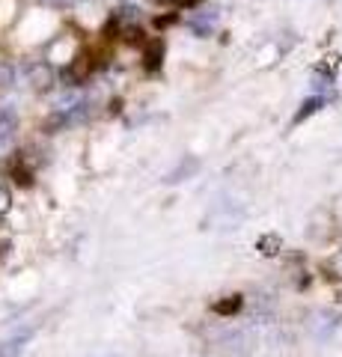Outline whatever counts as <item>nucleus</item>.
I'll return each instance as SVG.
<instances>
[{
  "instance_id": "nucleus-15",
  "label": "nucleus",
  "mask_w": 342,
  "mask_h": 357,
  "mask_svg": "<svg viewBox=\"0 0 342 357\" xmlns=\"http://www.w3.org/2000/svg\"><path fill=\"white\" fill-rule=\"evenodd\" d=\"M9 208V197H6V191H0V215Z\"/></svg>"
},
{
  "instance_id": "nucleus-1",
  "label": "nucleus",
  "mask_w": 342,
  "mask_h": 357,
  "mask_svg": "<svg viewBox=\"0 0 342 357\" xmlns=\"http://www.w3.org/2000/svg\"><path fill=\"white\" fill-rule=\"evenodd\" d=\"M86 116H90V107H86L84 102H75L69 107H60L57 114L45 122V131H63L69 126H78V122H84Z\"/></svg>"
},
{
  "instance_id": "nucleus-7",
  "label": "nucleus",
  "mask_w": 342,
  "mask_h": 357,
  "mask_svg": "<svg viewBox=\"0 0 342 357\" xmlns=\"http://www.w3.org/2000/svg\"><path fill=\"white\" fill-rule=\"evenodd\" d=\"M27 340H30V333H21V337L6 340L3 345H0V357H21V354H24Z\"/></svg>"
},
{
  "instance_id": "nucleus-11",
  "label": "nucleus",
  "mask_w": 342,
  "mask_h": 357,
  "mask_svg": "<svg viewBox=\"0 0 342 357\" xmlns=\"http://www.w3.org/2000/svg\"><path fill=\"white\" fill-rule=\"evenodd\" d=\"M256 248H259L265 256H274V253L280 250V238H277V236H262Z\"/></svg>"
},
{
  "instance_id": "nucleus-16",
  "label": "nucleus",
  "mask_w": 342,
  "mask_h": 357,
  "mask_svg": "<svg viewBox=\"0 0 342 357\" xmlns=\"http://www.w3.org/2000/svg\"><path fill=\"white\" fill-rule=\"evenodd\" d=\"M173 21H176V18H173V15H167V18H158L155 24H158V27H167V24H173Z\"/></svg>"
},
{
  "instance_id": "nucleus-13",
  "label": "nucleus",
  "mask_w": 342,
  "mask_h": 357,
  "mask_svg": "<svg viewBox=\"0 0 342 357\" xmlns=\"http://www.w3.org/2000/svg\"><path fill=\"white\" fill-rule=\"evenodd\" d=\"M125 42L128 45H146V42H143V30L140 27H128L125 30Z\"/></svg>"
},
{
  "instance_id": "nucleus-6",
  "label": "nucleus",
  "mask_w": 342,
  "mask_h": 357,
  "mask_svg": "<svg viewBox=\"0 0 342 357\" xmlns=\"http://www.w3.org/2000/svg\"><path fill=\"white\" fill-rule=\"evenodd\" d=\"M325 107V98L322 96H313V98H306V102L301 105V110L295 114V119H292V126H301V122L306 119V116H313V114H318V110Z\"/></svg>"
},
{
  "instance_id": "nucleus-17",
  "label": "nucleus",
  "mask_w": 342,
  "mask_h": 357,
  "mask_svg": "<svg viewBox=\"0 0 342 357\" xmlns=\"http://www.w3.org/2000/svg\"><path fill=\"white\" fill-rule=\"evenodd\" d=\"M158 3H167V0H158Z\"/></svg>"
},
{
  "instance_id": "nucleus-12",
  "label": "nucleus",
  "mask_w": 342,
  "mask_h": 357,
  "mask_svg": "<svg viewBox=\"0 0 342 357\" xmlns=\"http://www.w3.org/2000/svg\"><path fill=\"white\" fill-rule=\"evenodd\" d=\"M33 81H36L39 89H45L51 84V72L48 69H39V66H36V69H33Z\"/></svg>"
},
{
  "instance_id": "nucleus-9",
  "label": "nucleus",
  "mask_w": 342,
  "mask_h": 357,
  "mask_svg": "<svg viewBox=\"0 0 342 357\" xmlns=\"http://www.w3.org/2000/svg\"><path fill=\"white\" fill-rule=\"evenodd\" d=\"M196 170H200V161H196V158H187V164L182 161V164H179V167H176V170L170 173V178H167V182H182V178L194 176Z\"/></svg>"
},
{
  "instance_id": "nucleus-14",
  "label": "nucleus",
  "mask_w": 342,
  "mask_h": 357,
  "mask_svg": "<svg viewBox=\"0 0 342 357\" xmlns=\"http://www.w3.org/2000/svg\"><path fill=\"white\" fill-rule=\"evenodd\" d=\"M173 3H176V6H182V9H196V6L203 3V0H173Z\"/></svg>"
},
{
  "instance_id": "nucleus-8",
  "label": "nucleus",
  "mask_w": 342,
  "mask_h": 357,
  "mask_svg": "<svg viewBox=\"0 0 342 357\" xmlns=\"http://www.w3.org/2000/svg\"><path fill=\"white\" fill-rule=\"evenodd\" d=\"M241 304H244V301H241V295H229V298H224V301H217L215 312H217V316H235V312L241 310Z\"/></svg>"
},
{
  "instance_id": "nucleus-10",
  "label": "nucleus",
  "mask_w": 342,
  "mask_h": 357,
  "mask_svg": "<svg viewBox=\"0 0 342 357\" xmlns=\"http://www.w3.org/2000/svg\"><path fill=\"white\" fill-rule=\"evenodd\" d=\"M212 24H215V15L212 18H203V21H196V18L187 21V27H191L196 36H208V33H212Z\"/></svg>"
},
{
  "instance_id": "nucleus-5",
  "label": "nucleus",
  "mask_w": 342,
  "mask_h": 357,
  "mask_svg": "<svg viewBox=\"0 0 342 357\" xmlns=\"http://www.w3.org/2000/svg\"><path fill=\"white\" fill-rule=\"evenodd\" d=\"M9 176H13V182L21 185V188H30V185H33V170L24 164V158H21V155L15 158V164L9 167Z\"/></svg>"
},
{
  "instance_id": "nucleus-2",
  "label": "nucleus",
  "mask_w": 342,
  "mask_h": 357,
  "mask_svg": "<svg viewBox=\"0 0 342 357\" xmlns=\"http://www.w3.org/2000/svg\"><path fill=\"white\" fill-rule=\"evenodd\" d=\"M18 134V114L13 105H0V155H6Z\"/></svg>"
},
{
  "instance_id": "nucleus-4",
  "label": "nucleus",
  "mask_w": 342,
  "mask_h": 357,
  "mask_svg": "<svg viewBox=\"0 0 342 357\" xmlns=\"http://www.w3.org/2000/svg\"><path fill=\"white\" fill-rule=\"evenodd\" d=\"M164 63V39H152L143 45V69L146 72H158Z\"/></svg>"
},
{
  "instance_id": "nucleus-3",
  "label": "nucleus",
  "mask_w": 342,
  "mask_h": 357,
  "mask_svg": "<svg viewBox=\"0 0 342 357\" xmlns=\"http://www.w3.org/2000/svg\"><path fill=\"white\" fill-rule=\"evenodd\" d=\"M93 69H95V54L84 51V54H78V57L69 63V75H65V77H69L72 84H84L86 77L93 75Z\"/></svg>"
}]
</instances>
